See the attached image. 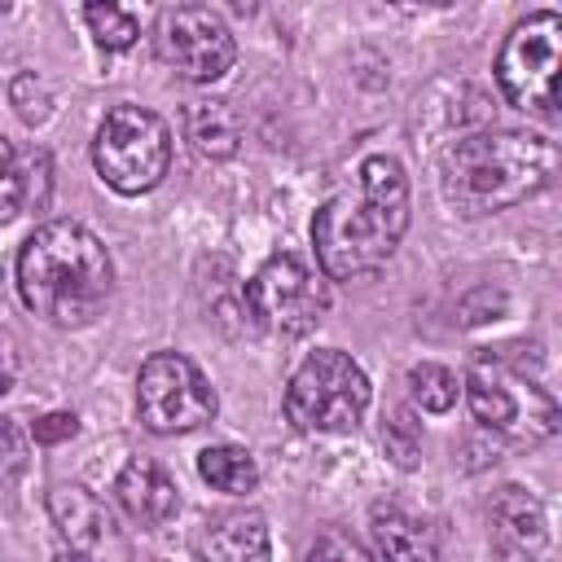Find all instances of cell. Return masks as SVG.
<instances>
[{"instance_id": "obj_17", "label": "cell", "mask_w": 562, "mask_h": 562, "mask_svg": "<svg viewBox=\"0 0 562 562\" xmlns=\"http://www.w3.org/2000/svg\"><path fill=\"white\" fill-rule=\"evenodd\" d=\"M198 474L215 492H228V496H246V492L259 487V465L237 443H211V448H202L198 452Z\"/></svg>"}, {"instance_id": "obj_5", "label": "cell", "mask_w": 562, "mask_h": 562, "mask_svg": "<svg viewBox=\"0 0 562 562\" xmlns=\"http://www.w3.org/2000/svg\"><path fill=\"white\" fill-rule=\"evenodd\" d=\"M92 162L114 193L123 198L149 193L162 184L171 167V127L154 110L123 101L101 119L92 136Z\"/></svg>"}, {"instance_id": "obj_22", "label": "cell", "mask_w": 562, "mask_h": 562, "mask_svg": "<svg viewBox=\"0 0 562 562\" xmlns=\"http://www.w3.org/2000/svg\"><path fill=\"white\" fill-rule=\"evenodd\" d=\"M303 562H373L364 553L360 540H351L347 531H321L307 549H303Z\"/></svg>"}, {"instance_id": "obj_16", "label": "cell", "mask_w": 562, "mask_h": 562, "mask_svg": "<svg viewBox=\"0 0 562 562\" xmlns=\"http://www.w3.org/2000/svg\"><path fill=\"white\" fill-rule=\"evenodd\" d=\"M184 136L193 140V149L202 158H233L241 127L224 101H189L184 105Z\"/></svg>"}, {"instance_id": "obj_23", "label": "cell", "mask_w": 562, "mask_h": 562, "mask_svg": "<svg viewBox=\"0 0 562 562\" xmlns=\"http://www.w3.org/2000/svg\"><path fill=\"white\" fill-rule=\"evenodd\" d=\"M22 206V171L9 140H0V224H9Z\"/></svg>"}, {"instance_id": "obj_24", "label": "cell", "mask_w": 562, "mask_h": 562, "mask_svg": "<svg viewBox=\"0 0 562 562\" xmlns=\"http://www.w3.org/2000/svg\"><path fill=\"white\" fill-rule=\"evenodd\" d=\"M75 430H79L75 413H44V417L31 422V439L35 443H61V439H75Z\"/></svg>"}, {"instance_id": "obj_6", "label": "cell", "mask_w": 562, "mask_h": 562, "mask_svg": "<svg viewBox=\"0 0 562 562\" xmlns=\"http://www.w3.org/2000/svg\"><path fill=\"white\" fill-rule=\"evenodd\" d=\"M558 61H562V13L536 9L501 44L496 57V83L505 101L522 114L553 119L558 105Z\"/></svg>"}, {"instance_id": "obj_12", "label": "cell", "mask_w": 562, "mask_h": 562, "mask_svg": "<svg viewBox=\"0 0 562 562\" xmlns=\"http://www.w3.org/2000/svg\"><path fill=\"white\" fill-rule=\"evenodd\" d=\"M198 553L202 562H268V518L255 509H228L206 522Z\"/></svg>"}, {"instance_id": "obj_10", "label": "cell", "mask_w": 562, "mask_h": 562, "mask_svg": "<svg viewBox=\"0 0 562 562\" xmlns=\"http://www.w3.org/2000/svg\"><path fill=\"white\" fill-rule=\"evenodd\" d=\"M487 522H492V544L501 558L509 562H531L544 553L549 544V527H544V509L540 501L518 487V483H505L496 487L492 505H487Z\"/></svg>"}, {"instance_id": "obj_25", "label": "cell", "mask_w": 562, "mask_h": 562, "mask_svg": "<svg viewBox=\"0 0 562 562\" xmlns=\"http://www.w3.org/2000/svg\"><path fill=\"white\" fill-rule=\"evenodd\" d=\"M22 465H26L22 439H18V430H13L9 422H0V479H13Z\"/></svg>"}, {"instance_id": "obj_11", "label": "cell", "mask_w": 562, "mask_h": 562, "mask_svg": "<svg viewBox=\"0 0 562 562\" xmlns=\"http://www.w3.org/2000/svg\"><path fill=\"white\" fill-rule=\"evenodd\" d=\"M114 492H119V505L140 522V527H167L176 514H180V492L171 483V474L149 461V457H132L119 479H114Z\"/></svg>"}, {"instance_id": "obj_14", "label": "cell", "mask_w": 562, "mask_h": 562, "mask_svg": "<svg viewBox=\"0 0 562 562\" xmlns=\"http://www.w3.org/2000/svg\"><path fill=\"white\" fill-rule=\"evenodd\" d=\"M48 518H53L57 536H61L75 553H92V549L105 540V531H110L105 505H101L88 487H79V483H57V487L48 492Z\"/></svg>"}, {"instance_id": "obj_4", "label": "cell", "mask_w": 562, "mask_h": 562, "mask_svg": "<svg viewBox=\"0 0 562 562\" xmlns=\"http://www.w3.org/2000/svg\"><path fill=\"white\" fill-rule=\"evenodd\" d=\"M369 395V373L347 351L321 347L294 369L285 386V417L312 435H342L360 426Z\"/></svg>"}, {"instance_id": "obj_8", "label": "cell", "mask_w": 562, "mask_h": 562, "mask_svg": "<svg viewBox=\"0 0 562 562\" xmlns=\"http://www.w3.org/2000/svg\"><path fill=\"white\" fill-rule=\"evenodd\" d=\"M325 307H329L325 281L299 255H272L246 281V312L272 334L299 338L321 325Z\"/></svg>"}, {"instance_id": "obj_15", "label": "cell", "mask_w": 562, "mask_h": 562, "mask_svg": "<svg viewBox=\"0 0 562 562\" xmlns=\"http://www.w3.org/2000/svg\"><path fill=\"white\" fill-rule=\"evenodd\" d=\"M369 536H373V549L382 553V562H439L435 531L422 518L404 514L400 505H373Z\"/></svg>"}, {"instance_id": "obj_3", "label": "cell", "mask_w": 562, "mask_h": 562, "mask_svg": "<svg viewBox=\"0 0 562 562\" xmlns=\"http://www.w3.org/2000/svg\"><path fill=\"white\" fill-rule=\"evenodd\" d=\"M553 171H558L553 140L536 132L492 127L461 136L443 154V198L461 215H496L549 189Z\"/></svg>"}, {"instance_id": "obj_1", "label": "cell", "mask_w": 562, "mask_h": 562, "mask_svg": "<svg viewBox=\"0 0 562 562\" xmlns=\"http://www.w3.org/2000/svg\"><path fill=\"white\" fill-rule=\"evenodd\" d=\"M404 233H408V176L391 154H369L360 162V189L334 193L312 215V246L321 272L334 281H356L364 272H378L395 255Z\"/></svg>"}, {"instance_id": "obj_13", "label": "cell", "mask_w": 562, "mask_h": 562, "mask_svg": "<svg viewBox=\"0 0 562 562\" xmlns=\"http://www.w3.org/2000/svg\"><path fill=\"white\" fill-rule=\"evenodd\" d=\"M461 391H465L470 413H474L479 426L501 430V435H527V439H531V430H527V422H522V400L514 395V382H509L501 369H487V364L479 360V364L465 373Z\"/></svg>"}, {"instance_id": "obj_18", "label": "cell", "mask_w": 562, "mask_h": 562, "mask_svg": "<svg viewBox=\"0 0 562 562\" xmlns=\"http://www.w3.org/2000/svg\"><path fill=\"white\" fill-rule=\"evenodd\" d=\"M408 386H413V400L426 408V413H448L461 395V378L448 369V364H435V360H422L408 369Z\"/></svg>"}, {"instance_id": "obj_7", "label": "cell", "mask_w": 562, "mask_h": 562, "mask_svg": "<svg viewBox=\"0 0 562 562\" xmlns=\"http://www.w3.org/2000/svg\"><path fill=\"white\" fill-rule=\"evenodd\" d=\"M220 400L206 373L180 351H154L136 373V413L154 435H189L215 417Z\"/></svg>"}, {"instance_id": "obj_20", "label": "cell", "mask_w": 562, "mask_h": 562, "mask_svg": "<svg viewBox=\"0 0 562 562\" xmlns=\"http://www.w3.org/2000/svg\"><path fill=\"white\" fill-rule=\"evenodd\" d=\"M382 448L400 470H413L422 461V426L413 422L408 408H395L391 417H382Z\"/></svg>"}, {"instance_id": "obj_26", "label": "cell", "mask_w": 562, "mask_h": 562, "mask_svg": "<svg viewBox=\"0 0 562 562\" xmlns=\"http://www.w3.org/2000/svg\"><path fill=\"white\" fill-rule=\"evenodd\" d=\"M18 382V342L9 338V329H0V395L13 391Z\"/></svg>"}, {"instance_id": "obj_19", "label": "cell", "mask_w": 562, "mask_h": 562, "mask_svg": "<svg viewBox=\"0 0 562 562\" xmlns=\"http://www.w3.org/2000/svg\"><path fill=\"white\" fill-rule=\"evenodd\" d=\"M83 22H88L92 40L105 53H123V48H132L140 40V22L127 9H119V4H88L83 9Z\"/></svg>"}, {"instance_id": "obj_21", "label": "cell", "mask_w": 562, "mask_h": 562, "mask_svg": "<svg viewBox=\"0 0 562 562\" xmlns=\"http://www.w3.org/2000/svg\"><path fill=\"white\" fill-rule=\"evenodd\" d=\"M9 101H13V110H18V119H22L26 127H40V123L53 114V97H48L44 79H35L31 70L13 75V83H9Z\"/></svg>"}, {"instance_id": "obj_9", "label": "cell", "mask_w": 562, "mask_h": 562, "mask_svg": "<svg viewBox=\"0 0 562 562\" xmlns=\"http://www.w3.org/2000/svg\"><path fill=\"white\" fill-rule=\"evenodd\" d=\"M158 57L189 83H211L220 79L233 57H237V44H233V31L228 22L206 9V4H176V9H162L158 18Z\"/></svg>"}, {"instance_id": "obj_2", "label": "cell", "mask_w": 562, "mask_h": 562, "mask_svg": "<svg viewBox=\"0 0 562 562\" xmlns=\"http://www.w3.org/2000/svg\"><path fill=\"white\" fill-rule=\"evenodd\" d=\"M114 285V263L105 241L75 224L48 220L18 250V294L48 325L75 329L101 316Z\"/></svg>"}]
</instances>
